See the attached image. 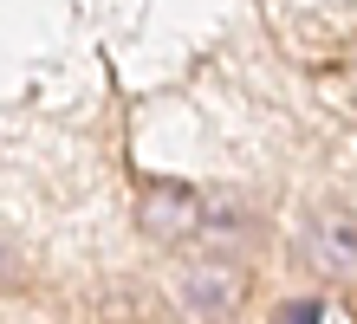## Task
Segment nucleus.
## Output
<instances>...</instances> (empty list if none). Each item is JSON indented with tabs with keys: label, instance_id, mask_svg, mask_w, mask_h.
<instances>
[{
	"label": "nucleus",
	"instance_id": "4",
	"mask_svg": "<svg viewBox=\"0 0 357 324\" xmlns=\"http://www.w3.org/2000/svg\"><path fill=\"white\" fill-rule=\"evenodd\" d=\"M312 318H319L312 305H286V318H280V324H312Z\"/></svg>",
	"mask_w": 357,
	"mask_h": 324
},
{
	"label": "nucleus",
	"instance_id": "3",
	"mask_svg": "<svg viewBox=\"0 0 357 324\" xmlns=\"http://www.w3.org/2000/svg\"><path fill=\"white\" fill-rule=\"evenodd\" d=\"M143 227L162 233V240L195 233V227H202V194H195V188H156L150 201H143Z\"/></svg>",
	"mask_w": 357,
	"mask_h": 324
},
{
	"label": "nucleus",
	"instance_id": "2",
	"mask_svg": "<svg viewBox=\"0 0 357 324\" xmlns=\"http://www.w3.org/2000/svg\"><path fill=\"white\" fill-rule=\"evenodd\" d=\"M305 240H312L325 272H357V208H344V201L319 208L305 221Z\"/></svg>",
	"mask_w": 357,
	"mask_h": 324
},
{
	"label": "nucleus",
	"instance_id": "1",
	"mask_svg": "<svg viewBox=\"0 0 357 324\" xmlns=\"http://www.w3.org/2000/svg\"><path fill=\"white\" fill-rule=\"evenodd\" d=\"M247 298V272L234 266V259L208 253V259H188V266H176V305L188 318H227Z\"/></svg>",
	"mask_w": 357,
	"mask_h": 324
}]
</instances>
